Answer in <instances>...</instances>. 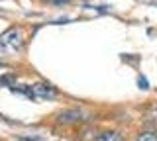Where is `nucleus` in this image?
Here are the masks:
<instances>
[{
	"label": "nucleus",
	"instance_id": "1",
	"mask_svg": "<svg viewBox=\"0 0 157 141\" xmlns=\"http://www.w3.org/2000/svg\"><path fill=\"white\" fill-rule=\"evenodd\" d=\"M0 45L8 51H20L24 45V33L20 28H10L0 35Z\"/></svg>",
	"mask_w": 157,
	"mask_h": 141
},
{
	"label": "nucleus",
	"instance_id": "2",
	"mask_svg": "<svg viewBox=\"0 0 157 141\" xmlns=\"http://www.w3.org/2000/svg\"><path fill=\"white\" fill-rule=\"evenodd\" d=\"M29 90H32L29 98H33V100H53L57 96L55 88L51 84H45V82H37V84L29 86Z\"/></svg>",
	"mask_w": 157,
	"mask_h": 141
},
{
	"label": "nucleus",
	"instance_id": "3",
	"mask_svg": "<svg viewBox=\"0 0 157 141\" xmlns=\"http://www.w3.org/2000/svg\"><path fill=\"white\" fill-rule=\"evenodd\" d=\"M81 112L78 110H69V112H61L59 114V118H57V121L59 124H75V121H81L82 118H81Z\"/></svg>",
	"mask_w": 157,
	"mask_h": 141
},
{
	"label": "nucleus",
	"instance_id": "4",
	"mask_svg": "<svg viewBox=\"0 0 157 141\" xmlns=\"http://www.w3.org/2000/svg\"><path fill=\"white\" fill-rule=\"evenodd\" d=\"M94 141H124V139H122V135L116 133V131H104V133H100Z\"/></svg>",
	"mask_w": 157,
	"mask_h": 141
},
{
	"label": "nucleus",
	"instance_id": "5",
	"mask_svg": "<svg viewBox=\"0 0 157 141\" xmlns=\"http://www.w3.org/2000/svg\"><path fill=\"white\" fill-rule=\"evenodd\" d=\"M137 141H157V135L155 133H141Z\"/></svg>",
	"mask_w": 157,
	"mask_h": 141
},
{
	"label": "nucleus",
	"instance_id": "6",
	"mask_svg": "<svg viewBox=\"0 0 157 141\" xmlns=\"http://www.w3.org/2000/svg\"><path fill=\"white\" fill-rule=\"evenodd\" d=\"M137 84H140V88H149V84H147V80H145V76H140V79H137Z\"/></svg>",
	"mask_w": 157,
	"mask_h": 141
},
{
	"label": "nucleus",
	"instance_id": "7",
	"mask_svg": "<svg viewBox=\"0 0 157 141\" xmlns=\"http://www.w3.org/2000/svg\"><path fill=\"white\" fill-rule=\"evenodd\" d=\"M51 2H53V4H67L69 0H51Z\"/></svg>",
	"mask_w": 157,
	"mask_h": 141
}]
</instances>
